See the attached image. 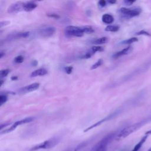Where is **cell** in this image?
Masks as SVG:
<instances>
[{
    "label": "cell",
    "instance_id": "9",
    "mask_svg": "<svg viewBox=\"0 0 151 151\" xmlns=\"http://www.w3.org/2000/svg\"><path fill=\"white\" fill-rule=\"evenodd\" d=\"M116 113H111V114H109V115L107 116V117H106L102 119L101 120H99V122L95 123L94 124H92L91 126H89L88 127H87V129H86L84 130V132H88V130H91V129H93V128H94V127H97V126L100 125V124H102L103 123H104V122H106V121H107V120H109L111 119L112 118H113V117L116 116Z\"/></svg>",
    "mask_w": 151,
    "mask_h": 151
},
{
    "label": "cell",
    "instance_id": "16",
    "mask_svg": "<svg viewBox=\"0 0 151 151\" xmlns=\"http://www.w3.org/2000/svg\"><path fill=\"white\" fill-rule=\"evenodd\" d=\"M102 21L106 24H110L113 23V22L114 21V18L113 17L109 14H105L102 16Z\"/></svg>",
    "mask_w": 151,
    "mask_h": 151
},
{
    "label": "cell",
    "instance_id": "5",
    "mask_svg": "<svg viewBox=\"0 0 151 151\" xmlns=\"http://www.w3.org/2000/svg\"><path fill=\"white\" fill-rule=\"evenodd\" d=\"M65 34L69 37H80L84 34L82 27H77L70 25L67 26L65 29Z\"/></svg>",
    "mask_w": 151,
    "mask_h": 151
},
{
    "label": "cell",
    "instance_id": "18",
    "mask_svg": "<svg viewBox=\"0 0 151 151\" xmlns=\"http://www.w3.org/2000/svg\"><path fill=\"white\" fill-rule=\"evenodd\" d=\"M119 27L118 25H108L106 27L105 31H108V32H116L119 30Z\"/></svg>",
    "mask_w": 151,
    "mask_h": 151
},
{
    "label": "cell",
    "instance_id": "24",
    "mask_svg": "<svg viewBox=\"0 0 151 151\" xmlns=\"http://www.w3.org/2000/svg\"><path fill=\"white\" fill-rule=\"evenodd\" d=\"M7 96L5 94H1L0 96V105L2 106L4 103H5L7 101Z\"/></svg>",
    "mask_w": 151,
    "mask_h": 151
},
{
    "label": "cell",
    "instance_id": "1",
    "mask_svg": "<svg viewBox=\"0 0 151 151\" xmlns=\"http://www.w3.org/2000/svg\"><path fill=\"white\" fill-rule=\"evenodd\" d=\"M146 120H143L140 122H137V123H136L132 125H130V126L123 129L117 134L116 137V139L120 140V139L126 137L129 135L131 134L132 133H134V132H136L138 129H139L142 126H143L146 123Z\"/></svg>",
    "mask_w": 151,
    "mask_h": 151
},
{
    "label": "cell",
    "instance_id": "37",
    "mask_svg": "<svg viewBox=\"0 0 151 151\" xmlns=\"http://www.w3.org/2000/svg\"><path fill=\"white\" fill-rule=\"evenodd\" d=\"M147 151H151V146L150 147V148H149Z\"/></svg>",
    "mask_w": 151,
    "mask_h": 151
},
{
    "label": "cell",
    "instance_id": "21",
    "mask_svg": "<svg viewBox=\"0 0 151 151\" xmlns=\"http://www.w3.org/2000/svg\"><path fill=\"white\" fill-rule=\"evenodd\" d=\"M103 60L102 59H99V60H97V61H96V63H95L94 64H93L91 67V70H94L97 68H98L99 67H100L102 64H103Z\"/></svg>",
    "mask_w": 151,
    "mask_h": 151
},
{
    "label": "cell",
    "instance_id": "28",
    "mask_svg": "<svg viewBox=\"0 0 151 151\" xmlns=\"http://www.w3.org/2000/svg\"><path fill=\"white\" fill-rule=\"evenodd\" d=\"M64 70L65 71V73L68 74H70L71 73L72 71H73V67L71 66H68L64 68Z\"/></svg>",
    "mask_w": 151,
    "mask_h": 151
},
{
    "label": "cell",
    "instance_id": "13",
    "mask_svg": "<svg viewBox=\"0 0 151 151\" xmlns=\"http://www.w3.org/2000/svg\"><path fill=\"white\" fill-rule=\"evenodd\" d=\"M48 73L47 70L44 68H40L34 70L30 74L31 77H35L37 76H42L47 74Z\"/></svg>",
    "mask_w": 151,
    "mask_h": 151
},
{
    "label": "cell",
    "instance_id": "2",
    "mask_svg": "<svg viewBox=\"0 0 151 151\" xmlns=\"http://www.w3.org/2000/svg\"><path fill=\"white\" fill-rule=\"evenodd\" d=\"M115 136L114 133H110L97 142L89 151H107V147Z\"/></svg>",
    "mask_w": 151,
    "mask_h": 151
},
{
    "label": "cell",
    "instance_id": "25",
    "mask_svg": "<svg viewBox=\"0 0 151 151\" xmlns=\"http://www.w3.org/2000/svg\"><path fill=\"white\" fill-rule=\"evenodd\" d=\"M9 73V69H4V70H2L1 71V73H0L1 77V78H4V77H6Z\"/></svg>",
    "mask_w": 151,
    "mask_h": 151
},
{
    "label": "cell",
    "instance_id": "23",
    "mask_svg": "<svg viewBox=\"0 0 151 151\" xmlns=\"http://www.w3.org/2000/svg\"><path fill=\"white\" fill-rule=\"evenodd\" d=\"M94 54L97 51H101L103 50V48L101 46H93L90 50Z\"/></svg>",
    "mask_w": 151,
    "mask_h": 151
},
{
    "label": "cell",
    "instance_id": "34",
    "mask_svg": "<svg viewBox=\"0 0 151 151\" xmlns=\"http://www.w3.org/2000/svg\"><path fill=\"white\" fill-rule=\"evenodd\" d=\"M4 55H5V53H4L2 51L1 52V54H0V57L1 58H2L4 57Z\"/></svg>",
    "mask_w": 151,
    "mask_h": 151
},
{
    "label": "cell",
    "instance_id": "8",
    "mask_svg": "<svg viewBox=\"0 0 151 151\" xmlns=\"http://www.w3.org/2000/svg\"><path fill=\"white\" fill-rule=\"evenodd\" d=\"M55 31L54 27H47L42 28L38 30V34L43 37H49L52 35Z\"/></svg>",
    "mask_w": 151,
    "mask_h": 151
},
{
    "label": "cell",
    "instance_id": "4",
    "mask_svg": "<svg viewBox=\"0 0 151 151\" xmlns=\"http://www.w3.org/2000/svg\"><path fill=\"white\" fill-rule=\"evenodd\" d=\"M141 9L139 8H121L119 9V12L123 16V17L126 18H130L139 15L140 14Z\"/></svg>",
    "mask_w": 151,
    "mask_h": 151
},
{
    "label": "cell",
    "instance_id": "10",
    "mask_svg": "<svg viewBox=\"0 0 151 151\" xmlns=\"http://www.w3.org/2000/svg\"><path fill=\"white\" fill-rule=\"evenodd\" d=\"M40 87V84L38 83H34L32 84H31L29 85H28L27 86H25L19 89V91L22 93H29L33 91H35L37 90Z\"/></svg>",
    "mask_w": 151,
    "mask_h": 151
},
{
    "label": "cell",
    "instance_id": "29",
    "mask_svg": "<svg viewBox=\"0 0 151 151\" xmlns=\"http://www.w3.org/2000/svg\"><path fill=\"white\" fill-rule=\"evenodd\" d=\"M47 16L50 18H54V19H58L60 18V16L56 14H49L47 15Z\"/></svg>",
    "mask_w": 151,
    "mask_h": 151
},
{
    "label": "cell",
    "instance_id": "33",
    "mask_svg": "<svg viewBox=\"0 0 151 151\" xmlns=\"http://www.w3.org/2000/svg\"><path fill=\"white\" fill-rule=\"evenodd\" d=\"M10 124H11V123H4V124H1V130H2V129H3L4 127H6L7 126L9 125Z\"/></svg>",
    "mask_w": 151,
    "mask_h": 151
},
{
    "label": "cell",
    "instance_id": "11",
    "mask_svg": "<svg viewBox=\"0 0 151 151\" xmlns=\"http://www.w3.org/2000/svg\"><path fill=\"white\" fill-rule=\"evenodd\" d=\"M132 50V47L131 46H128L127 47L123 48V50L116 52L115 54H114V55H113V58H117L121 56L126 55L127 54H129Z\"/></svg>",
    "mask_w": 151,
    "mask_h": 151
},
{
    "label": "cell",
    "instance_id": "3",
    "mask_svg": "<svg viewBox=\"0 0 151 151\" xmlns=\"http://www.w3.org/2000/svg\"><path fill=\"white\" fill-rule=\"evenodd\" d=\"M60 139L58 137H52L42 143L38 144L29 149V151H36L40 149H48L55 146L59 142Z\"/></svg>",
    "mask_w": 151,
    "mask_h": 151
},
{
    "label": "cell",
    "instance_id": "14",
    "mask_svg": "<svg viewBox=\"0 0 151 151\" xmlns=\"http://www.w3.org/2000/svg\"><path fill=\"white\" fill-rule=\"evenodd\" d=\"M37 6V4L34 2H27L24 3V11L27 12H30L33 11Z\"/></svg>",
    "mask_w": 151,
    "mask_h": 151
},
{
    "label": "cell",
    "instance_id": "22",
    "mask_svg": "<svg viewBox=\"0 0 151 151\" xmlns=\"http://www.w3.org/2000/svg\"><path fill=\"white\" fill-rule=\"evenodd\" d=\"M24 57L22 55H18L17 56L14 60V61L15 63H17V64H19V63H22L23 61H24Z\"/></svg>",
    "mask_w": 151,
    "mask_h": 151
},
{
    "label": "cell",
    "instance_id": "36",
    "mask_svg": "<svg viewBox=\"0 0 151 151\" xmlns=\"http://www.w3.org/2000/svg\"><path fill=\"white\" fill-rule=\"evenodd\" d=\"M109 3H111V4H114L115 2H116V1H109Z\"/></svg>",
    "mask_w": 151,
    "mask_h": 151
},
{
    "label": "cell",
    "instance_id": "6",
    "mask_svg": "<svg viewBox=\"0 0 151 151\" xmlns=\"http://www.w3.org/2000/svg\"><path fill=\"white\" fill-rule=\"evenodd\" d=\"M34 117H26L25 119L18 120V121L14 122L9 128L6 129H5L4 130H1V134H5V133H8L11 132L12 131L14 130L18 126H20V125L24 124H26V123H29V122H31L32 121L34 120Z\"/></svg>",
    "mask_w": 151,
    "mask_h": 151
},
{
    "label": "cell",
    "instance_id": "15",
    "mask_svg": "<svg viewBox=\"0 0 151 151\" xmlns=\"http://www.w3.org/2000/svg\"><path fill=\"white\" fill-rule=\"evenodd\" d=\"M149 134H148L147 133H146L145 135L141 139V140L136 145V146L134 147V148L133 149V150L132 151H139V150L140 149V147H142V146L143 145V144H144V143L146 142L148 136Z\"/></svg>",
    "mask_w": 151,
    "mask_h": 151
},
{
    "label": "cell",
    "instance_id": "19",
    "mask_svg": "<svg viewBox=\"0 0 151 151\" xmlns=\"http://www.w3.org/2000/svg\"><path fill=\"white\" fill-rule=\"evenodd\" d=\"M138 41V39L136 37H132V38H130L129 39H127L126 40H124L123 41L121 44H131L133 42H137Z\"/></svg>",
    "mask_w": 151,
    "mask_h": 151
},
{
    "label": "cell",
    "instance_id": "26",
    "mask_svg": "<svg viewBox=\"0 0 151 151\" xmlns=\"http://www.w3.org/2000/svg\"><path fill=\"white\" fill-rule=\"evenodd\" d=\"M93 54H94V53L91 51V50H90L89 51H88V52H87L84 55H83L82 56V58H85V59H87V58H90L91 56H92V55Z\"/></svg>",
    "mask_w": 151,
    "mask_h": 151
},
{
    "label": "cell",
    "instance_id": "32",
    "mask_svg": "<svg viewBox=\"0 0 151 151\" xmlns=\"http://www.w3.org/2000/svg\"><path fill=\"white\" fill-rule=\"evenodd\" d=\"M106 2L105 1H104V0H101V1H100L99 2V5L100 6H101V7L104 6L106 5Z\"/></svg>",
    "mask_w": 151,
    "mask_h": 151
},
{
    "label": "cell",
    "instance_id": "30",
    "mask_svg": "<svg viewBox=\"0 0 151 151\" xmlns=\"http://www.w3.org/2000/svg\"><path fill=\"white\" fill-rule=\"evenodd\" d=\"M10 24V22L9 21H1V23H0V27L1 28L3 27L4 26H5V25H7L8 24Z\"/></svg>",
    "mask_w": 151,
    "mask_h": 151
},
{
    "label": "cell",
    "instance_id": "17",
    "mask_svg": "<svg viewBox=\"0 0 151 151\" xmlns=\"http://www.w3.org/2000/svg\"><path fill=\"white\" fill-rule=\"evenodd\" d=\"M108 41V38L106 37H103L99 38L95 40H93L91 41V43L94 45H101L106 43Z\"/></svg>",
    "mask_w": 151,
    "mask_h": 151
},
{
    "label": "cell",
    "instance_id": "7",
    "mask_svg": "<svg viewBox=\"0 0 151 151\" xmlns=\"http://www.w3.org/2000/svg\"><path fill=\"white\" fill-rule=\"evenodd\" d=\"M24 2H17L11 4L8 8V12L10 14L16 13L19 12L22 10H24Z\"/></svg>",
    "mask_w": 151,
    "mask_h": 151
},
{
    "label": "cell",
    "instance_id": "38",
    "mask_svg": "<svg viewBox=\"0 0 151 151\" xmlns=\"http://www.w3.org/2000/svg\"><path fill=\"white\" fill-rule=\"evenodd\" d=\"M65 151H69V150H65Z\"/></svg>",
    "mask_w": 151,
    "mask_h": 151
},
{
    "label": "cell",
    "instance_id": "20",
    "mask_svg": "<svg viewBox=\"0 0 151 151\" xmlns=\"http://www.w3.org/2000/svg\"><path fill=\"white\" fill-rule=\"evenodd\" d=\"M84 33H87V34H90L94 32V29L93 28L90 26V25H86V26H83L82 27Z\"/></svg>",
    "mask_w": 151,
    "mask_h": 151
},
{
    "label": "cell",
    "instance_id": "27",
    "mask_svg": "<svg viewBox=\"0 0 151 151\" xmlns=\"http://www.w3.org/2000/svg\"><path fill=\"white\" fill-rule=\"evenodd\" d=\"M136 35H147V36H150V34L149 32H146V31H144V30H142V31L137 32L136 34Z\"/></svg>",
    "mask_w": 151,
    "mask_h": 151
},
{
    "label": "cell",
    "instance_id": "31",
    "mask_svg": "<svg viewBox=\"0 0 151 151\" xmlns=\"http://www.w3.org/2000/svg\"><path fill=\"white\" fill-rule=\"evenodd\" d=\"M135 2V1H129V0H126V1H124V2L126 5H132L133 3H134Z\"/></svg>",
    "mask_w": 151,
    "mask_h": 151
},
{
    "label": "cell",
    "instance_id": "35",
    "mask_svg": "<svg viewBox=\"0 0 151 151\" xmlns=\"http://www.w3.org/2000/svg\"><path fill=\"white\" fill-rule=\"evenodd\" d=\"M17 78H18V77H11V80H17Z\"/></svg>",
    "mask_w": 151,
    "mask_h": 151
},
{
    "label": "cell",
    "instance_id": "12",
    "mask_svg": "<svg viewBox=\"0 0 151 151\" xmlns=\"http://www.w3.org/2000/svg\"><path fill=\"white\" fill-rule=\"evenodd\" d=\"M29 32H20L17 33L12 34L9 35V39H18V38H27L29 36Z\"/></svg>",
    "mask_w": 151,
    "mask_h": 151
}]
</instances>
